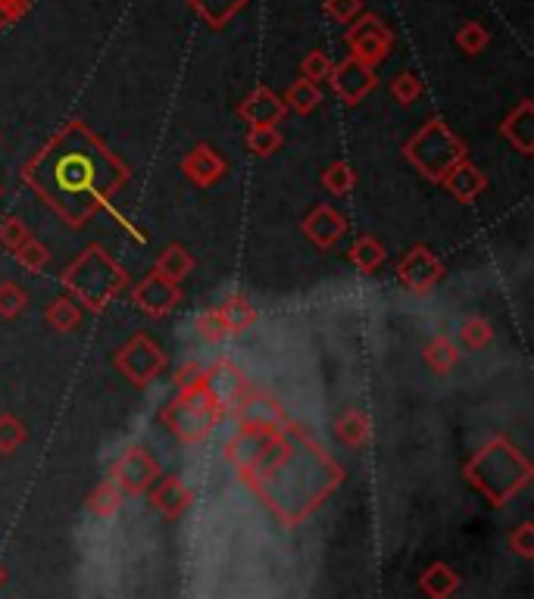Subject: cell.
<instances>
[{
	"instance_id": "9",
	"label": "cell",
	"mask_w": 534,
	"mask_h": 599,
	"mask_svg": "<svg viewBox=\"0 0 534 599\" xmlns=\"http://www.w3.org/2000/svg\"><path fill=\"white\" fill-rule=\"evenodd\" d=\"M347 44H350V50H353V57L356 60H363V63H369V66H375V63H381L388 57V50H391V32L381 25L378 19H363L360 25H353V29L347 32Z\"/></svg>"
},
{
	"instance_id": "27",
	"label": "cell",
	"mask_w": 534,
	"mask_h": 599,
	"mask_svg": "<svg viewBox=\"0 0 534 599\" xmlns=\"http://www.w3.org/2000/svg\"><path fill=\"white\" fill-rule=\"evenodd\" d=\"M79 319H82V312H79V306H75L72 300H54L47 306V322L54 325L57 331H72L75 325H79Z\"/></svg>"
},
{
	"instance_id": "42",
	"label": "cell",
	"mask_w": 534,
	"mask_h": 599,
	"mask_svg": "<svg viewBox=\"0 0 534 599\" xmlns=\"http://www.w3.org/2000/svg\"><path fill=\"white\" fill-rule=\"evenodd\" d=\"M0 584H4V568H0Z\"/></svg>"
},
{
	"instance_id": "34",
	"label": "cell",
	"mask_w": 534,
	"mask_h": 599,
	"mask_svg": "<svg viewBox=\"0 0 534 599\" xmlns=\"http://www.w3.org/2000/svg\"><path fill=\"white\" fill-rule=\"evenodd\" d=\"M25 241H29V228H25L22 219L7 216L4 222H0V247H7L10 253H16Z\"/></svg>"
},
{
	"instance_id": "28",
	"label": "cell",
	"mask_w": 534,
	"mask_h": 599,
	"mask_svg": "<svg viewBox=\"0 0 534 599\" xmlns=\"http://www.w3.org/2000/svg\"><path fill=\"white\" fill-rule=\"evenodd\" d=\"M194 328H197V334H200L207 344H219L222 337H228V328H225V322H222V316H219V309L200 312L197 322H194Z\"/></svg>"
},
{
	"instance_id": "10",
	"label": "cell",
	"mask_w": 534,
	"mask_h": 599,
	"mask_svg": "<svg viewBox=\"0 0 534 599\" xmlns=\"http://www.w3.org/2000/svg\"><path fill=\"white\" fill-rule=\"evenodd\" d=\"M328 78H332V88L335 94L344 100V103H360L372 88H375V72L369 63L363 60H344L341 66H332V72H328Z\"/></svg>"
},
{
	"instance_id": "38",
	"label": "cell",
	"mask_w": 534,
	"mask_h": 599,
	"mask_svg": "<svg viewBox=\"0 0 534 599\" xmlns=\"http://www.w3.org/2000/svg\"><path fill=\"white\" fill-rule=\"evenodd\" d=\"M328 72H332V60H328L325 54H310L307 60H303V78H310V82L328 78Z\"/></svg>"
},
{
	"instance_id": "13",
	"label": "cell",
	"mask_w": 534,
	"mask_h": 599,
	"mask_svg": "<svg viewBox=\"0 0 534 599\" xmlns=\"http://www.w3.org/2000/svg\"><path fill=\"white\" fill-rule=\"evenodd\" d=\"M288 113V103L282 97H275L269 88H257L244 103H241V116L250 125H278Z\"/></svg>"
},
{
	"instance_id": "39",
	"label": "cell",
	"mask_w": 534,
	"mask_h": 599,
	"mask_svg": "<svg viewBox=\"0 0 534 599\" xmlns=\"http://www.w3.org/2000/svg\"><path fill=\"white\" fill-rule=\"evenodd\" d=\"M510 546L522 556V559H531L534 556V528L531 525H522L513 537H510Z\"/></svg>"
},
{
	"instance_id": "3",
	"label": "cell",
	"mask_w": 534,
	"mask_h": 599,
	"mask_svg": "<svg viewBox=\"0 0 534 599\" xmlns=\"http://www.w3.org/2000/svg\"><path fill=\"white\" fill-rule=\"evenodd\" d=\"M66 288L79 300H85L88 309L100 312L125 288V272L100 247H88L66 269Z\"/></svg>"
},
{
	"instance_id": "36",
	"label": "cell",
	"mask_w": 534,
	"mask_h": 599,
	"mask_svg": "<svg viewBox=\"0 0 534 599\" xmlns=\"http://www.w3.org/2000/svg\"><path fill=\"white\" fill-rule=\"evenodd\" d=\"M419 94H422V82H419L416 75H410V72L400 75L397 82H394V97H397L400 103H413Z\"/></svg>"
},
{
	"instance_id": "24",
	"label": "cell",
	"mask_w": 534,
	"mask_h": 599,
	"mask_svg": "<svg viewBox=\"0 0 534 599\" xmlns=\"http://www.w3.org/2000/svg\"><path fill=\"white\" fill-rule=\"evenodd\" d=\"M456 356H460V350H456L447 337H435V341L428 344V350H425V362L431 369H435L438 375H447L450 369H453V362H456Z\"/></svg>"
},
{
	"instance_id": "1",
	"label": "cell",
	"mask_w": 534,
	"mask_h": 599,
	"mask_svg": "<svg viewBox=\"0 0 534 599\" xmlns=\"http://www.w3.org/2000/svg\"><path fill=\"white\" fill-rule=\"evenodd\" d=\"M88 138L91 135L85 132L82 125H72L69 132L54 138V144L44 147L38 160H32L29 169H25V175L47 172V178L44 175L32 178L29 185L38 188V185H44V181H50L54 191H47L44 200L54 206L63 219H69V206H72L69 200H82L85 197V203L91 206V210H97V206H104L113 197V191L119 188L116 181H107L104 172H100V166H97V156L107 153V150L100 147L97 141L88 150L85 147ZM82 213H85V206H82Z\"/></svg>"
},
{
	"instance_id": "2",
	"label": "cell",
	"mask_w": 534,
	"mask_h": 599,
	"mask_svg": "<svg viewBox=\"0 0 534 599\" xmlns=\"http://www.w3.org/2000/svg\"><path fill=\"white\" fill-rule=\"evenodd\" d=\"M466 475L494 506H503L513 493H519L528 484L531 465L510 440L494 437L491 444L469 462Z\"/></svg>"
},
{
	"instance_id": "11",
	"label": "cell",
	"mask_w": 534,
	"mask_h": 599,
	"mask_svg": "<svg viewBox=\"0 0 534 599\" xmlns=\"http://www.w3.org/2000/svg\"><path fill=\"white\" fill-rule=\"evenodd\" d=\"M132 300H135V306L141 309V312H147V316H154V319H160V316H166V312L182 300V291H178V284L175 281H169V278H163L160 272H154V275H147L138 288H135V294H132Z\"/></svg>"
},
{
	"instance_id": "6",
	"label": "cell",
	"mask_w": 534,
	"mask_h": 599,
	"mask_svg": "<svg viewBox=\"0 0 534 599\" xmlns=\"http://www.w3.org/2000/svg\"><path fill=\"white\" fill-rule=\"evenodd\" d=\"M116 366L122 369V375L129 378L132 384L144 387V384H150L163 372L166 356H163V350L154 341H150V337L138 334L116 353Z\"/></svg>"
},
{
	"instance_id": "4",
	"label": "cell",
	"mask_w": 534,
	"mask_h": 599,
	"mask_svg": "<svg viewBox=\"0 0 534 599\" xmlns=\"http://www.w3.org/2000/svg\"><path fill=\"white\" fill-rule=\"evenodd\" d=\"M222 415L225 412L216 406V400L210 397V390H207L203 375H200L194 384L182 387V394H178V400L166 409L163 419L178 437L185 440V444H197V440H203L213 431V425L222 419Z\"/></svg>"
},
{
	"instance_id": "29",
	"label": "cell",
	"mask_w": 534,
	"mask_h": 599,
	"mask_svg": "<svg viewBox=\"0 0 534 599\" xmlns=\"http://www.w3.org/2000/svg\"><path fill=\"white\" fill-rule=\"evenodd\" d=\"M25 303H29V297H25V291L19 288L16 281H4V284H0V316H4V319H16L19 312L25 309Z\"/></svg>"
},
{
	"instance_id": "5",
	"label": "cell",
	"mask_w": 534,
	"mask_h": 599,
	"mask_svg": "<svg viewBox=\"0 0 534 599\" xmlns=\"http://www.w3.org/2000/svg\"><path fill=\"white\" fill-rule=\"evenodd\" d=\"M463 153H466L463 141L456 138L441 119L428 122L422 132L410 144H406V156H410V160L416 163V169L422 175H428L431 181H441L444 172L453 163L463 160Z\"/></svg>"
},
{
	"instance_id": "40",
	"label": "cell",
	"mask_w": 534,
	"mask_h": 599,
	"mask_svg": "<svg viewBox=\"0 0 534 599\" xmlns=\"http://www.w3.org/2000/svg\"><path fill=\"white\" fill-rule=\"evenodd\" d=\"M328 13L338 22H347L350 16L360 13V0H328Z\"/></svg>"
},
{
	"instance_id": "33",
	"label": "cell",
	"mask_w": 534,
	"mask_h": 599,
	"mask_svg": "<svg viewBox=\"0 0 534 599\" xmlns=\"http://www.w3.org/2000/svg\"><path fill=\"white\" fill-rule=\"evenodd\" d=\"M353 169L347 166V163H335V166H328L325 169V175H322V185L332 191L335 197H341V194H347V191H353Z\"/></svg>"
},
{
	"instance_id": "23",
	"label": "cell",
	"mask_w": 534,
	"mask_h": 599,
	"mask_svg": "<svg viewBox=\"0 0 534 599\" xmlns=\"http://www.w3.org/2000/svg\"><path fill=\"white\" fill-rule=\"evenodd\" d=\"M456 587H460V578L453 575V571L447 568V565H431L425 575H422V590L428 593V596H450Z\"/></svg>"
},
{
	"instance_id": "41",
	"label": "cell",
	"mask_w": 534,
	"mask_h": 599,
	"mask_svg": "<svg viewBox=\"0 0 534 599\" xmlns=\"http://www.w3.org/2000/svg\"><path fill=\"white\" fill-rule=\"evenodd\" d=\"M25 13V0H0V25H10Z\"/></svg>"
},
{
	"instance_id": "22",
	"label": "cell",
	"mask_w": 534,
	"mask_h": 599,
	"mask_svg": "<svg viewBox=\"0 0 534 599\" xmlns=\"http://www.w3.org/2000/svg\"><path fill=\"white\" fill-rule=\"evenodd\" d=\"M319 103H322V94H319L316 82H310V78H300V82L291 85V91H288V107H291L294 113L310 116V113L319 107Z\"/></svg>"
},
{
	"instance_id": "12",
	"label": "cell",
	"mask_w": 534,
	"mask_h": 599,
	"mask_svg": "<svg viewBox=\"0 0 534 599\" xmlns=\"http://www.w3.org/2000/svg\"><path fill=\"white\" fill-rule=\"evenodd\" d=\"M303 231H307V238L316 241L322 250H332L341 234L347 231V222L341 213L332 210V206H316V210L307 216V222H303Z\"/></svg>"
},
{
	"instance_id": "7",
	"label": "cell",
	"mask_w": 534,
	"mask_h": 599,
	"mask_svg": "<svg viewBox=\"0 0 534 599\" xmlns=\"http://www.w3.org/2000/svg\"><path fill=\"white\" fill-rule=\"evenodd\" d=\"M160 475V465L154 462V456H150L144 447H129L113 465V484L129 493V497H135V493H144L150 484L157 481Z\"/></svg>"
},
{
	"instance_id": "25",
	"label": "cell",
	"mask_w": 534,
	"mask_h": 599,
	"mask_svg": "<svg viewBox=\"0 0 534 599\" xmlns=\"http://www.w3.org/2000/svg\"><path fill=\"white\" fill-rule=\"evenodd\" d=\"M247 147L257 156H269L282 147V132H278L275 125H253L247 135Z\"/></svg>"
},
{
	"instance_id": "37",
	"label": "cell",
	"mask_w": 534,
	"mask_h": 599,
	"mask_svg": "<svg viewBox=\"0 0 534 599\" xmlns=\"http://www.w3.org/2000/svg\"><path fill=\"white\" fill-rule=\"evenodd\" d=\"M456 41H460V47L466 50V54H478V50L488 44V32L481 29V25H466Z\"/></svg>"
},
{
	"instance_id": "19",
	"label": "cell",
	"mask_w": 534,
	"mask_h": 599,
	"mask_svg": "<svg viewBox=\"0 0 534 599\" xmlns=\"http://www.w3.org/2000/svg\"><path fill=\"white\" fill-rule=\"evenodd\" d=\"M219 316H222L228 334H241V331H247V328L253 325V319H257V316H253L250 303H247L244 297H228V300L219 306Z\"/></svg>"
},
{
	"instance_id": "8",
	"label": "cell",
	"mask_w": 534,
	"mask_h": 599,
	"mask_svg": "<svg viewBox=\"0 0 534 599\" xmlns=\"http://www.w3.org/2000/svg\"><path fill=\"white\" fill-rule=\"evenodd\" d=\"M397 275L403 281V288H410L416 294H425L428 288H435V284L441 281L444 266H441V259L431 253L428 247H413L410 253L400 259Z\"/></svg>"
},
{
	"instance_id": "31",
	"label": "cell",
	"mask_w": 534,
	"mask_h": 599,
	"mask_svg": "<svg viewBox=\"0 0 534 599\" xmlns=\"http://www.w3.org/2000/svg\"><path fill=\"white\" fill-rule=\"evenodd\" d=\"M191 4H194L203 16H207L213 25H222L228 16L241 10L244 0H191Z\"/></svg>"
},
{
	"instance_id": "14",
	"label": "cell",
	"mask_w": 534,
	"mask_h": 599,
	"mask_svg": "<svg viewBox=\"0 0 534 599\" xmlns=\"http://www.w3.org/2000/svg\"><path fill=\"white\" fill-rule=\"evenodd\" d=\"M150 503H154V509L163 512L166 518H178L191 506V490L185 487L182 478H166V481H160V487L154 493H150Z\"/></svg>"
},
{
	"instance_id": "35",
	"label": "cell",
	"mask_w": 534,
	"mask_h": 599,
	"mask_svg": "<svg viewBox=\"0 0 534 599\" xmlns=\"http://www.w3.org/2000/svg\"><path fill=\"white\" fill-rule=\"evenodd\" d=\"M16 259L25 266V269H32V272H44L47 269V263H50V253L38 244V241H25L19 250H16Z\"/></svg>"
},
{
	"instance_id": "17",
	"label": "cell",
	"mask_w": 534,
	"mask_h": 599,
	"mask_svg": "<svg viewBox=\"0 0 534 599\" xmlns=\"http://www.w3.org/2000/svg\"><path fill=\"white\" fill-rule=\"evenodd\" d=\"M503 138L516 144L522 153H531L534 147V116H531V103L525 100L516 113H510V119L503 122Z\"/></svg>"
},
{
	"instance_id": "16",
	"label": "cell",
	"mask_w": 534,
	"mask_h": 599,
	"mask_svg": "<svg viewBox=\"0 0 534 599\" xmlns=\"http://www.w3.org/2000/svg\"><path fill=\"white\" fill-rule=\"evenodd\" d=\"M444 185H447V191L456 197V200H475L481 191H485V175H481L475 166H469V163H453L447 172H444Z\"/></svg>"
},
{
	"instance_id": "15",
	"label": "cell",
	"mask_w": 534,
	"mask_h": 599,
	"mask_svg": "<svg viewBox=\"0 0 534 599\" xmlns=\"http://www.w3.org/2000/svg\"><path fill=\"white\" fill-rule=\"evenodd\" d=\"M185 172L197 181L200 188H207V185H213V181H219L225 175V160L213 147L200 144V147L191 150V156L185 160Z\"/></svg>"
},
{
	"instance_id": "26",
	"label": "cell",
	"mask_w": 534,
	"mask_h": 599,
	"mask_svg": "<svg viewBox=\"0 0 534 599\" xmlns=\"http://www.w3.org/2000/svg\"><path fill=\"white\" fill-rule=\"evenodd\" d=\"M119 506H122V490H119L113 481L100 484V487H97V493L91 497V503H88V509H91L94 515H100V518H110V515H116V512H119Z\"/></svg>"
},
{
	"instance_id": "30",
	"label": "cell",
	"mask_w": 534,
	"mask_h": 599,
	"mask_svg": "<svg viewBox=\"0 0 534 599\" xmlns=\"http://www.w3.org/2000/svg\"><path fill=\"white\" fill-rule=\"evenodd\" d=\"M460 337H463V344L469 347V350H481V347H488L491 344V337H494V328L485 322V319H466L463 322V328H460Z\"/></svg>"
},
{
	"instance_id": "32",
	"label": "cell",
	"mask_w": 534,
	"mask_h": 599,
	"mask_svg": "<svg viewBox=\"0 0 534 599\" xmlns=\"http://www.w3.org/2000/svg\"><path fill=\"white\" fill-rule=\"evenodd\" d=\"M25 440V428L19 425V419L13 415H0V453L13 456Z\"/></svg>"
},
{
	"instance_id": "20",
	"label": "cell",
	"mask_w": 534,
	"mask_h": 599,
	"mask_svg": "<svg viewBox=\"0 0 534 599\" xmlns=\"http://www.w3.org/2000/svg\"><path fill=\"white\" fill-rule=\"evenodd\" d=\"M350 259L360 272H375L381 263H385V247L366 234V238H356V244L350 247Z\"/></svg>"
},
{
	"instance_id": "21",
	"label": "cell",
	"mask_w": 534,
	"mask_h": 599,
	"mask_svg": "<svg viewBox=\"0 0 534 599\" xmlns=\"http://www.w3.org/2000/svg\"><path fill=\"white\" fill-rule=\"evenodd\" d=\"M191 269H194V259H191V253L182 250V247H169V250L157 259V272H160L163 278L175 281V284L182 281Z\"/></svg>"
},
{
	"instance_id": "18",
	"label": "cell",
	"mask_w": 534,
	"mask_h": 599,
	"mask_svg": "<svg viewBox=\"0 0 534 599\" xmlns=\"http://www.w3.org/2000/svg\"><path fill=\"white\" fill-rule=\"evenodd\" d=\"M338 434H341V440H344L347 447H363L366 440H369V434H372L366 412L347 409V412L341 415V422H338Z\"/></svg>"
}]
</instances>
